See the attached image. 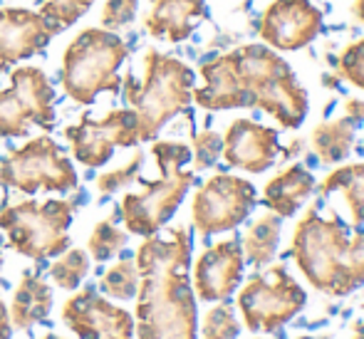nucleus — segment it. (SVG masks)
Here are the masks:
<instances>
[{"label": "nucleus", "instance_id": "obj_12", "mask_svg": "<svg viewBox=\"0 0 364 339\" xmlns=\"http://www.w3.org/2000/svg\"><path fill=\"white\" fill-rule=\"evenodd\" d=\"M73 156L82 166L100 168L112 158L117 146L129 149L139 141V124L134 109H112L102 119L82 114L80 122L65 129Z\"/></svg>", "mask_w": 364, "mask_h": 339}, {"label": "nucleus", "instance_id": "obj_32", "mask_svg": "<svg viewBox=\"0 0 364 339\" xmlns=\"http://www.w3.org/2000/svg\"><path fill=\"white\" fill-rule=\"evenodd\" d=\"M340 75L355 87L364 90V38L352 43L340 55Z\"/></svg>", "mask_w": 364, "mask_h": 339}, {"label": "nucleus", "instance_id": "obj_11", "mask_svg": "<svg viewBox=\"0 0 364 339\" xmlns=\"http://www.w3.org/2000/svg\"><path fill=\"white\" fill-rule=\"evenodd\" d=\"M255 203H258V193H255L253 183L233 176V173H216L193 196V228L201 235L233 230L248 218Z\"/></svg>", "mask_w": 364, "mask_h": 339}, {"label": "nucleus", "instance_id": "obj_22", "mask_svg": "<svg viewBox=\"0 0 364 339\" xmlns=\"http://www.w3.org/2000/svg\"><path fill=\"white\" fill-rule=\"evenodd\" d=\"M280 215L275 213H265L250 225V230L243 238V255L248 258V263L255 270L265 268L270 260L278 253V243H280Z\"/></svg>", "mask_w": 364, "mask_h": 339}, {"label": "nucleus", "instance_id": "obj_19", "mask_svg": "<svg viewBox=\"0 0 364 339\" xmlns=\"http://www.w3.org/2000/svg\"><path fill=\"white\" fill-rule=\"evenodd\" d=\"M315 191V176L300 163H292L290 168L280 171L265 183L263 203L270 208V213L280 218H290L302 208V203Z\"/></svg>", "mask_w": 364, "mask_h": 339}, {"label": "nucleus", "instance_id": "obj_39", "mask_svg": "<svg viewBox=\"0 0 364 339\" xmlns=\"http://www.w3.org/2000/svg\"><path fill=\"white\" fill-rule=\"evenodd\" d=\"M0 268H3V253H0Z\"/></svg>", "mask_w": 364, "mask_h": 339}, {"label": "nucleus", "instance_id": "obj_7", "mask_svg": "<svg viewBox=\"0 0 364 339\" xmlns=\"http://www.w3.org/2000/svg\"><path fill=\"white\" fill-rule=\"evenodd\" d=\"M77 201H20L0 208V230L15 253L33 260H48L70 248L68 228Z\"/></svg>", "mask_w": 364, "mask_h": 339}, {"label": "nucleus", "instance_id": "obj_33", "mask_svg": "<svg viewBox=\"0 0 364 339\" xmlns=\"http://www.w3.org/2000/svg\"><path fill=\"white\" fill-rule=\"evenodd\" d=\"M10 312L5 307V302L0 300V339H10Z\"/></svg>", "mask_w": 364, "mask_h": 339}, {"label": "nucleus", "instance_id": "obj_18", "mask_svg": "<svg viewBox=\"0 0 364 339\" xmlns=\"http://www.w3.org/2000/svg\"><path fill=\"white\" fill-rule=\"evenodd\" d=\"M206 18V0H151V10L144 15L141 25L154 40L176 45L191 38L198 23Z\"/></svg>", "mask_w": 364, "mask_h": 339}, {"label": "nucleus", "instance_id": "obj_38", "mask_svg": "<svg viewBox=\"0 0 364 339\" xmlns=\"http://www.w3.org/2000/svg\"><path fill=\"white\" fill-rule=\"evenodd\" d=\"M355 339H364V332H360V335H357Z\"/></svg>", "mask_w": 364, "mask_h": 339}, {"label": "nucleus", "instance_id": "obj_25", "mask_svg": "<svg viewBox=\"0 0 364 339\" xmlns=\"http://www.w3.org/2000/svg\"><path fill=\"white\" fill-rule=\"evenodd\" d=\"M100 287L105 295L114 297V300H132V297H136V290H139V270H136V263L129 255H124L119 263L112 265L102 275Z\"/></svg>", "mask_w": 364, "mask_h": 339}, {"label": "nucleus", "instance_id": "obj_27", "mask_svg": "<svg viewBox=\"0 0 364 339\" xmlns=\"http://www.w3.org/2000/svg\"><path fill=\"white\" fill-rule=\"evenodd\" d=\"M92 5L95 0H40L38 13L60 33V30L73 28L80 18H85Z\"/></svg>", "mask_w": 364, "mask_h": 339}, {"label": "nucleus", "instance_id": "obj_2", "mask_svg": "<svg viewBox=\"0 0 364 339\" xmlns=\"http://www.w3.org/2000/svg\"><path fill=\"white\" fill-rule=\"evenodd\" d=\"M139 270L136 332L139 339H196L198 312L191 287V233L178 225L149 235L134 255Z\"/></svg>", "mask_w": 364, "mask_h": 339}, {"label": "nucleus", "instance_id": "obj_13", "mask_svg": "<svg viewBox=\"0 0 364 339\" xmlns=\"http://www.w3.org/2000/svg\"><path fill=\"white\" fill-rule=\"evenodd\" d=\"M63 322L80 339H134L132 315L107 302L95 285H87L65 302Z\"/></svg>", "mask_w": 364, "mask_h": 339}, {"label": "nucleus", "instance_id": "obj_35", "mask_svg": "<svg viewBox=\"0 0 364 339\" xmlns=\"http://www.w3.org/2000/svg\"><path fill=\"white\" fill-rule=\"evenodd\" d=\"M352 13H355V18L364 23V0H355V8H352Z\"/></svg>", "mask_w": 364, "mask_h": 339}, {"label": "nucleus", "instance_id": "obj_3", "mask_svg": "<svg viewBox=\"0 0 364 339\" xmlns=\"http://www.w3.org/2000/svg\"><path fill=\"white\" fill-rule=\"evenodd\" d=\"M292 260L315 290L332 297L350 295L364 285V230L350 238L337 213L322 218L310 208L292 235Z\"/></svg>", "mask_w": 364, "mask_h": 339}, {"label": "nucleus", "instance_id": "obj_36", "mask_svg": "<svg viewBox=\"0 0 364 339\" xmlns=\"http://www.w3.org/2000/svg\"><path fill=\"white\" fill-rule=\"evenodd\" d=\"M297 339H330V337H297Z\"/></svg>", "mask_w": 364, "mask_h": 339}, {"label": "nucleus", "instance_id": "obj_16", "mask_svg": "<svg viewBox=\"0 0 364 339\" xmlns=\"http://www.w3.org/2000/svg\"><path fill=\"white\" fill-rule=\"evenodd\" d=\"M243 280V248L228 238L203 250L193 265V292L203 302H225Z\"/></svg>", "mask_w": 364, "mask_h": 339}, {"label": "nucleus", "instance_id": "obj_23", "mask_svg": "<svg viewBox=\"0 0 364 339\" xmlns=\"http://www.w3.org/2000/svg\"><path fill=\"white\" fill-rule=\"evenodd\" d=\"M335 191L345 193V201L350 205V213H352V223L360 228L364 223V163H350V166L335 168L320 183L322 196Z\"/></svg>", "mask_w": 364, "mask_h": 339}, {"label": "nucleus", "instance_id": "obj_21", "mask_svg": "<svg viewBox=\"0 0 364 339\" xmlns=\"http://www.w3.org/2000/svg\"><path fill=\"white\" fill-rule=\"evenodd\" d=\"M360 122L355 117L345 114L340 119L322 122L312 131V149L322 163H340L350 156L355 146V129Z\"/></svg>", "mask_w": 364, "mask_h": 339}, {"label": "nucleus", "instance_id": "obj_24", "mask_svg": "<svg viewBox=\"0 0 364 339\" xmlns=\"http://www.w3.org/2000/svg\"><path fill=\"white\" fill-rule=\"evenodd\" d=\"M117 218H119V210H117L112 218L100 220V223L95 225V230H92L90 240H87V253H90V258H95L97 263L112 260L127 245V238H129V235H127L124 230L117 228L114 225Z\"/></svg>", "mask_w": 364, "mask_h": 339}, {"label": "nucleus", "instance_id": "obj_28", "mask_svg": "<svg viewBox=\"0 0 364 339\" xmlns=\"http://www.w3.org/2000/svg\"><path fill=\"white\" fill-rule=\"evenodd\" d=\"M141 166H144V154L139 151V154H134V156H132L124 166L112 168V171L97 176V188H100V193H105V196H112V193L132 186V183L139 178Z\"/></svg>", "mask_w": 364, "mask_h": 339}, {"label": "nucleus", "instance_id": "obj_6", "mask_svg": "<svg viewBox=\"0 0 364 339\" xmlns=\"http://www.w3.org/2000/svg\"><path fill=\"white\" fill-rule=\"evenodd\" d=\"M129 58V45L105 28H85L70 40L63 53L60 82L63 92L77 104H95L102 92L119 95V68Z\"/></svg>", "mask_w": 364, "mask_h": 339}, {"label": "nucleus", "instance_id": "obj_15", "mask_svg": "<svg viewBox=\"0 0 364 339\" xmlns=\"http://www.w3.org/2000/svg\"><path fill=\"white\" fill-rule=\"evenodd\" d=\"M58 30L30 8H0V72L40 55Z\"/></svg>", "mask_w": 364, "mask_h": 339}, {"label": "nucleus", "instance_id": "obj_10", "mask_svg": "<svg viewBox=\"0 0 364 339\" xmlns=\"http://www.w3.org/2000/svg\"><path fill=\"white\" fill-rule=\"evenodd\" d=\"M307 292L285 270V265H270L245 282L238 295V307L250 332H275L288 325L305 307Z\"/></svg>", "mask_w": 364, "mask_h": 339}, {"label": "nucleus", "instance_id": "obj_1", "mask_svg": "<svg viewBox=\"0 0 364 339\" xmlns=\"http://www.w3.org/2000/svg\"><path fill=\"white\" fill-rule=\"evenodd\" d=\"M203 85L193 90L201 109H260L280 127L297 129L307 117V92L295 72L268 45H243L216 55L198 70Z\"/></svg>", "mask_w": 364, "mask_h": 339}, {"label": "nucleus", "instance_id": "obj_31", "mask_svg": "<svg viewBox=\"0 0 364 339\" xmlns=\"http://www.w3.org/2000/svg\"><path fill=\"white\" fill-rule=\"evenodd\" d=\"M136 10H139V0H107L100 15V28L105 30H122L129 23H134Z\"/></svg>", "mask_w": 364, "mask_h": 339}, {"label": "nucleus", "instance_id": "obj_17", "mask_svg": "<svg viewBox=\"0 0 364 339\" xmlns=\"http://www.w3.org/2000/svg\"><path fill=\"white\" fill-rule=\"evenodd\" d=\"M280 151L278 131L250 119H235L225 129L223 158L228 166L248 173H263L275 163Z\"/></svg>", "mask_w": 364, "mask_h": 339}, {"label": "nucleus", "instance_id": "obj_8", "mask_svg": "<svg viewBox=\"0 0 364 339\" xmlns=\"http://www.w3.org/2000/svg\"><path fill=\"white\" fill-rule=\"evenodd\" d=\"M0 186L28 196L38 191L65 193L77 188V171L58 141L43 134L0 158Z\"/></svg>", "mask_w": 364, "mask_h": 339}, {"label": "nucleus", "instance_id": "obj_4", "mask_svg": "<svg viewBox=\"0 0 364 339\" xmlns=\"http://www.w3.org/2000/svg\"><path fill=\"white\" fill-rule=\"evenodd\" d=\"M193 82L196 75L186 63L154 48L146 50L141 80L127 72L122 82L127 104L136 114L139 141H154L173 117L188 109L193 102Z\"/></svg>", "mask_w": 364, "mask_h": 339}, {"label": "nucleus", "instance_id": "obj_26", "mask_svg": "<svg viewBox=\"0 0 364 339\" xmlns=\"http://www.w3.org/2000/svg\"><path fill=\"white\" fill-rule=\"evenodd\" d=\"M87 272H90V253L80 248H68L60 255V260L50 265V277L63 290H77L87 277Z\"/></svg>", "mask_w": 364, "mask_h": 339}, {"label": "nucleus", "instance_id": "obj_5", "mask_svg": "<svg viewBox=\"0 0 364 339\" xmlns=\"http://www.w3.org/2000/svg\"><path fill=\"white\" fill-rule=\"evenodd\" d=\"M151 154L161 176L156 181L139 176L136 181L141 183V193H127L117 208L124 228L141 238L159 233L171 220L196 181V173L183 168L191 161V146L183 141H154Z\"/></svg>", "mask_w": 364, "mask_h": 339}, {"label": "nucleus", "instance_id": "obj_20", "mask_svg": "<svg viewBox=\"0 0 364 339\" xmlns=\"http://www.w3.org/2000/svg\"><path fill=\"white\" fill-rule=\"evenodd\" d=\"M50 310H53V290L43 280V275L35 270L23 272V280L15 290L13 307H10V322L20 330L30 332L33 325L43 322L50 315Z\"/></svg>", "mask_w": 364, "mask_h": 339}, {"label": "nucleus", "instance_id": "obj_30", "mask_svg": "<svg viewBox=\"0 0 364 339\" xmlns=\"http://www.w3.org/2000/svg\"><path fill=\"white\" fill-rule=\"evenodd\" d=\"M223 154V136L216 134V131L206 129L193 134V149H191V158L196 171H203V168H211L213 163L218 161V156Z\"/></svg>", "mask_w": 364, "mask_h": 339}, {"label": "nucleus", "instance_id": "obj_34", "mask_svg": "<svg viewBox=\"0 0 364 339\" xmlns=\"http://www.w3.org/2000/svg\"><path fill=\"white\" fill-rule=\"evenodd\" d=\"M347 114L355 117L357 122H364V99H350V102H347Z\"/></svg>", "mask_w": 364, "mask_h": 339}, {"label": "nucleus", "instance_id": "obj_14", "mask_svg": "<svg viewBox=\"0 0 364 339\" xmlns=\"http://www.w3.org/2000/svg\"><path fill=\"white\" fill-rule=\"evenodd\" d=\"M322 30V13L310 0H273L260 18L258 33L268 48L295 53L312 43Z\"/></svg>", "mask_w": 364, "mask_h": 339}, {"label": "nucleus", "instance_id": "obj_37", "mask_svg": "<svg viewBox=\"0 0 364 339\" xmlns=\"http://www.w3.org/2000/svg\"><path fill=\"white\" fill-rule=\"evenodd\" d=\"M43 339H63V337H58V335H48V337H43Z\"/></svg>", "mask_w": 364, "mask_h": 339}, {"label": "nucleus", "instance_id": "obj_9", "mask_svg": "<svg viewBox=\"0 0 364 339\" xmlns=\"http://www.w3.org/2000/svg\"><path fill=\"white\" fill-rule=\"evenodd\" d=\"M55 90L48 75L33 65L10 70V85L0 90V139L28 136L30 127L53 131Z\"/></svg>", "mask_w": 364, "mask_h": 339}, {"label": "nucleus", "instance_id": "obj_29", "mask_svg": "<svg viewBox=\"0 0 364 339\" xmlns=\"http://www.w3.org/2000/svg\"><path fill=\"white\" fill-rule=\"evenodd\" d=\"M203 339H235L240 335L238 320H235L233 310L228 305L211 307L208 315L203 317Z\"/></svg>", "mask_w": 364, "mask_h": 339}]
</instances>
